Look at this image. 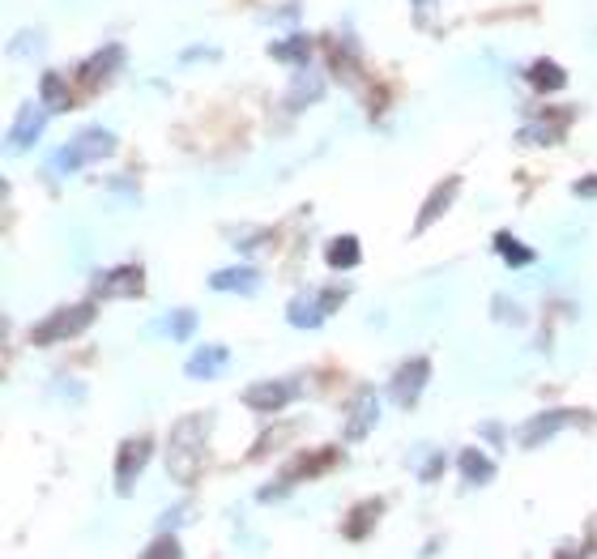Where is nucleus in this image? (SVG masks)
<instances>
[{
	"instance_id": "obj_16",
	"label": "nucleus",
	"mask_w": 597,
	"mask_h": 559,
	"mask_svg": "<svg viewBox=\"0 0 597 559\" xmlns=\"http://www.w3.org/2000/svg\"><path fill=\"white\" fill-rule=\"evenodd\" d=\"M568 111H546V116H538V124H525L521 129V141L525 146H555V141H563V133H568Z\"/></svg>"
},
{
	"instance_id": "obj_19",
	"label": "nucleus",
	"mask_w": 597,
	"mask_h": 559,
	"mask_svg": "<svg viewBox=\"0 0 597 559\" xmlns=\"http://www.w3.org/2000/svg\"><path fill=\"white\" fill-rule=\"evenodd\" d=\"M39 103L52 111H69L73 107V90H69V82H64L60 73H43V82H39Z\"/></svg>"
},
{
	"instance_id": "obj_18",
	"label": "nucleus",
	"mask_w": 597,
	"mask_h": 559,
	"mask_svg": "<svg viewBox=\"0 0 597 559\" xmlns=\"http://www.w3.org/2000/svg\"><path fill=\"white\" fill-rule=\"evenodd\" d=\"M457 470H461V478L470 487H487L491 478H495V461L487 457V453H478V449H465L461 457H457Z\"/></svg>"
},
{
	"instance_id": "obj_7",
	"label": "nucleus",
	"mask_w": 597,
	"mask_h": 559,
	"mask_svg": "<svg viewBox=\"0 0 597 559\" xmlns=\"http://www.w3.org/2000/svg\"><path fill=\"white\" fill-rule=\"evenodd\" d=\"M580 419H585V414H576V410H542L516 431V444H521V449H538V444H546L551 436H559L563 427H572Z\"/></svg>"
},
{
	"instance_id": "obj_5",
	"label": "nucleus",
	"mask_w": 597,
	"mask_h": 559,
	"mask_svg": "<svg viewBox=\"0 0 597 559\" xmlns=\"http://www.w3.org/2000/svg\"><path fill=\"white\" fill-rule=\"evenodd\" d=\"M427 380H431V359H423V355H414V359H406L393 372V380H389V393H393V402L401 406V410H410L414 402H418V393L427 389Z\"/></svg>"
},
{
	"instance_id": "obj_20",
	"label": "nucleus",
	"mask_w": 597,
	"mask_h": 559,
	"mask_svg": "<svg viewBox=\"0 0 597 559\" xmlns=\"http://www.w3.org/2000/svg\"><path fill=\"white\" fill-rule=\"evenodd\" d=\"M269 56L273 60H282V65H308V60H312V39L308 35H290V39H278V43H273L269 47Z\"/></svg>"
},
{
	"instance_id": "obj_28",
	"label": "nucleus",
	"mask_w": 597,
	"mask_h": 559,
	"mask_svg": "<svg viewBox=\"0 0 597 559\" xmlns=\"http://www.w3.org/2000/svg\"><path fill=\"white\" fill-rule=\"evenodd\" d=\"M39 43H43L39 30H26V35H18V39L9 43V56H35V52H39Z\"/></svg>"
},
{
	"instance_id": "obj_1",
	"label": "nucleus",
	"mask_w": 597,
	"mask_h": 559,
	"mask_svg": "<svg viewBox=\"0 0 597 559\" xmlns=\"http://www.w3.org/2000/svg\"><path fill=\"white\" fill-rule=\"evenodd\" d=\"M205 436H209V414H188L171 427V440H167V474L175 478L180 487H188L192 478L201 470V457H205Z\"/></svg>"
},
{
	"instance_id": "obj_10",
	"label": "nucleus",
	"mask_w": 597,
	"mask_h": 559,
	"mask_svg": "<svg viewBox=\"0 0 597 559\" xmlns=\"http://www.w3.org/2000/svg\"><path fill=\"white\" fill-rule=\"evenodd\" d=\"M295 397H299V380H261V385H248L244 389V406L273 414V410L290 406Z\"/></svg>"
},
{
	"instance_id": "obj_14",
	"label": "nucleus",
	"mask_w": 597,
	"mask_h": 559,
	"mask_svg": "<svg viewBox=\"0 0 597 559\" xmlns=\"http://www.w3.org/2000/svg\"><path fill=\"white\" fill-rule=\"evenodd\" d=\"M227 367H231V350L218 346V342H209V346H197L188 355L184 376H192V380H218Z\"/></svg>"
},
{
	"instance_id": "obj_29",
	"label": "nucleus",
	"mask_w": 597,
	"mask_h": 559,
	"mask_svg": "<svg viewBox=\"0 0 597 559\" xmlns=\"http://www.w3.org/2000/svg\"><path fill=\"white\" fill-rule=\"evenodd\" d=\"M572 193L580 197V201H589V197H597V175H585V180H576V188Z\"/></svg>"
},
{
	"instance_id": "obj_13",
	"label": "nucleus",
	"mask_w": 597,
	"mask_h": 559,
	"mask_svg": "<svg viewBox=\"0 0 597 559\" xmlns=\"http://www.w3.org/2000/svg\"><path fill=\"white\" fill-rule=\"evenodd\" d=\"M256 286H261V269L256 265H227L209 274V291L218 295H256Z\"/></svg>"
},
{
	"instance_id": "obj_3",
	"label": "nucleus",
	"mask_w": 597,
	"mask_h": 559,
	"mask_svg": "<svg viewBox=\"0 0 597 559\" xmlns=\"http://www.w3.org/2000/svg\"><path fill=\"white\" fill-rule=\"evenodd\" d=\"M94 316H99V308H94L90 299H86V303H69V308L43 316V321L30 329V342H35V346L69 342V338H77V333H86V329L94 325Z\"/></svg>"
},
{
	"instance_id": "obj_23",
	"label": "nucleus",
	"mask_w": 597,
	"mask_h": 559,
	"mask_svg": "<svg viewBox=\"0 0 597 559\" xmlns=\"http://www.w3.org/2000/svg\"><path fill=\"white\" fill-rule=\"evenodd\" d=\"M359 257H363V248H359V239H354V235H337V239H329V248H325L329 269H354V265H359Z\"/></svg>"
},
{
	"instance_id": "obj_25",
	"label": "nucleus",
	"mask_w": 597,
	"mask_h": 559,
	"mask_svg": "<svg viewBox=\"0 0 597 559\" xmlns=\"http://www.w3.org/2000/svg\"><path fill=\"white\" fill-rule=\"evenodd\" d=\"M376 517H380V504H359V508H354V513L346 517V538H363V534H371Z\"/></svg>"
},
{
	"instance_id": "obj_11",
	"label": "nucleus",
	"mask_w": 597,
	"mask_h": 559,
	"mask_svg": "<svg viewBox=\"0 0 597 559\" xmlns=\"http://www.w3.org/2000/svg\"><path fill=\"white\" fill-rule=\"evenodd\" d=\"M376 423H380V397L376 389H359L346 406V440H363Z\"/></svg>"
},
{
	"instance_id": "obj_32",
	"label": "nucleus",
	"mask_w": 597,
	"mask_h": 559,
	"mask_svg": "<svg viewBox=\"0 0 597 559\" xmlns=\"http://www.w3.org/2000/svg\"><path fill=\"white\" fill-rule=\"evenodd\" d=\"M431 9V0H414V13H427Z\"/></svg>"
},
{
	"instance_id": "obj_26",
	"label": "nucleus",
	"mask_w": 597,
	"mask_h": 559,
	"mask_svg": "<svg viewBox=\"0 0 597 559\" xmlns=\"http://www.w3.org/2000/svg\"><path fill=\"white\" fill-rule=\"evenodd\" d=\"M137 559H184V547H180V538L175 534H154V542Z\"/></svg>"
},
{
	"instance_id": "obj_2",
	"label": "nucleus",
	"mask_w": 597,
	"mask_h": 559,
	"mask_svg": "<svg viewBox=\"0 0 597 559\" xmlns=\"http://www.w3.org/2000/svg\"><path fill=\"white\" fill-rule=\"evenodd\" d=\"M116 133L111 129H103V124H90V129H82V133H73L64 146L47 158V175H73V171H82V167H90V163H103V158H111L116 154Z\"/></svg>"
},
{
	"instance_id": "obj_9",
	"label": "nucleus",
	"mask_w": 597,
	"mask_h": 559,
	"mask_svg": "<svg viewBox=\"0 0 597 559\" xmlns=\"http://www.w3.org/2000/svg\"><path fill=\"white\" fill-rule=\"evenodd\" d=\"M47 111L43 103H26L22 111H18V120H13V129H9V137H5V146H9V154H26V150H35V141L43 137V124H47Z\"/></svg>"
},
{
	"instance_id": "obj_31",
	"label": "nucleus",
	"mask_w": 597,
	"mask_h": 559,
	"mask_svg": "<svg viewBox=\"0 0 597 559\" xmlns=\"http://www.w3.org/2000/svg\"><path fill=\"white\" fill-rule=\"evenodd\" d=\"M482 436H487L491 444H504V431H499V423H482Z\"/></svg>"
},
{
	"instance_id": "obj_22",
	"label": "nucleus",
	"mask_w": 597,
	"mask_h": 559,
	"mask_svg": "<svg viewBox=\"0 0 597 559\" xmlns=\"http://www.w3.org/2000/svg\"><path fill=\"white\" fill-rule=\"evenodd\" d=\"M410 457H414V461H410V470H414L418 483H435V478L444 474V453H440V449H431V444H418Z\"/></svg>"
},
{
	"instance_id": "obj_8",
	"label": "nucleus",
	"mask_w": 597,
	"mask_h": 559,
	"mask_svg": "<svg viewBox=\"0 0 597 559\" xmlns=\"http://www.w3.org/2000/svg\"><path fill=\"white\" fill-rule=\"evenodd\" d=\"M94 295H103V299H137V295H145V269L141 265L103 269V274L94 278Z\"/></svg>"
},
{
	"instance_id": "obj_4",
	"label": "nucleus",
	"mask_w": 597,
	"mask_h": 559,
	"mask_svg": "<svg viewBox=\"0 0 597 559\" xmlns=\"http://www.w3.org/2000/svg\"><path fill=\"white\" fill-rule=\"evenodd\" d=\"M346 291L350 286H329V291H299L295 299L286 303V321L295 329H320L325 316L337 312L346 303Z\"/></svg>"
},
{
	"instance_id": "obj_17",
	"label": "nucleus",
	"mask_w": 597,
	"mask_h": 559,
	"mask_svg": "<svg viewBox=\"0 0 597 559\" xmlns=\"http://www.w3.org/2000/svg\"><path fill=\"white\" fill-rule=\"evenodd\" d=\"M197 325H201V316L192 308H171L154 321V333H163V338H171V342H188L192 333H197Z\"/></svg>"
},
{
	"instance_id": "obj_12",
	"label": "nucleus",
	"mask_w": 597,
	"mask_h": 559,
	"mask_svg": "<svg viewBox=\"0 0 597 559\" xmlns=\"http://www.w3.org/2000/svg\"><path fill=\"white\" fill-rule=\"evenodd\" d=\"M120 69H124V47L120 43H107V47H99V52H94L86 65H82V86L103 90Z\"/></svg>"
},
{
	"instance_id": "obj_27",
	"label": "nucleus",
	"mask_w": 597,
	"mask_h": 559,
	"mask_svg": "<svg viewBox=\"0 0 597 559\" xmlns=\"http://www.w3.org/2000/svg\"><path fill=\"white\" fill-rule=\"evenodd\" d=\"M312 99H320V82L316 77H303V82H295V90H290L286 107H308Z\"/></svg>"
},
{
	"instance_id": "obj_21",
	"label": "nucleus",
	"mask_w": 597,
	"mask_h": 559,
	"mask_svg": "<svg viewBox=\"0 0 597 559\" xmlns=\"http://www.w3.org/2000/svg\"><path fill=\"white\" fill-rule=\"evenodd\" d=\"M529 82H534V90H542V94H555V90H563L568 86V73H563V65H555V60H534L529 65Z\"/></svg>"
},
{
	"instance_id": "obj_24",
	"label": "nucleus",
	"mask_w": 597,
	"mask_h": 559,
	"mask_svg": "<svg viewBox=\"0 0 597 559\" xmlns=\"http://www.w3.org/2000/svg\"><path fill=\"white\" fill-rule=\"evenodd\" d=\"M491 244H495V252H499V257H504L512 269H525L529 261H534V248H525V244H521V239H516L512 231H495V239H491Z\"/></svg>"
},
{
	"instance_id": "obj_33",
	"label": "nucleus",
	"mask_w": 597,
	"mask_h": 559,
	"mask_svg": "<svg viewBox=\"0 0 597 559\" xmlns=\"http://www.w3.org/2000/svg\"><path fill=\"white\" fill-rule=\"evenodd\" d=\"M585 559H597V551H589V555H585Z\"/></svg>"
},
{
	"instance_id": "obj_30",
	"label": "nucleus",
	"mask_w": 597,
	"mask_h": 559,
	"mask_svg": "<svg viewBox=\"0 0 597 559\" xmlns=\"http://www.w3.org/2000/svg\"><path fill=\"white\" fill-rule=\"evenodd\" d=\"M184 513H188V504H180V508H171V513H167V517H158V534H171V525H175V521H180Z\"/></svg>"
},
{
	"instance_id": "obj_15",
	"label": "nucleus",
	"mask_w": 597,
	"mask_h": 559,
	"mask_svg": "<svg viewBox=\"0 0 597 559\" xmlns=\"http://www.w3.org/2000/svg\"><path fill=\"white\" fill-rule=\"evenodd\" d=\"M457 188H461L457 175H448V180L435 184V193L423 201V210H418V222H414V231H418V235H423V231L431 227V222H440V218L448 214V205L457 201Z\"/></svg>"
},
{
	"instance_id": "obj_6",
	"label": "nucleus",
	"mask_w": 597,
	"mask_h": 559,
	"mask_svg": "<svg viewBox=\"0 0 597 559\" xmlns=\"http://www.w3.org/2000/svg\"><path fill=\"white\" fill-rule=\"evenodd\" d=\"M154 457V440L150 436H133V440H124L120 444V453H116V491L128 495L137 487V478L145 470V461Z\"/></svg>"
}]
</instances>
